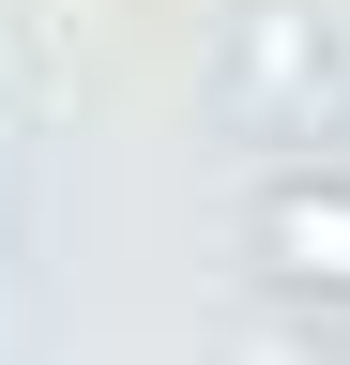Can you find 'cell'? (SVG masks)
I'll return each mask as SVG.
<instances>
[{
  "label": "cell",
  "instance_id": "cell-2",
  "mask_svg": "<svg viewBox=\"0 0 350 365\" xmlns=\"http://www.w3.org/2000/svg\"><path fill=\"white\" fill-rule=\"evenodd\" d=\"M259 274L274 289H350V182H274L259 198Z\"/></svg>",
  "mask_w": 350,
  "mask_h": 365
},
{
  "label": "cell",
  "instance_id": "cell-1",
  "mask_svg": "<svg viewBox=\"0 0 350 365\" xmlns=\"http://www.w3.org/2000/svg\"><path fill=\"white\" fill-rule=\"evenodd\" d=\"M213 107H229L244 137H335L350 122V46L320 31V16H244L229 31V61H213Z\"/></svg>",
  "mask_w": 350,
  "mask_h": 365
}]
</instances>
